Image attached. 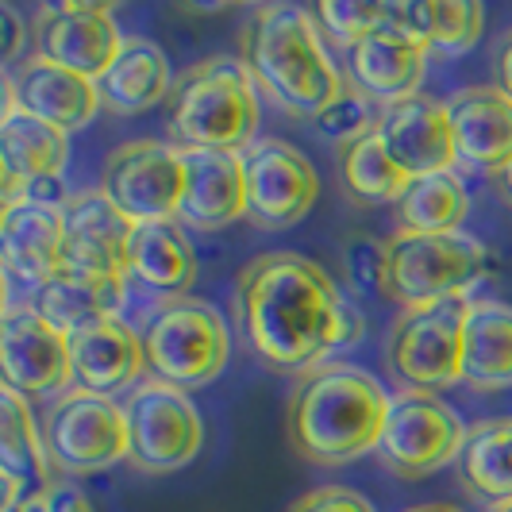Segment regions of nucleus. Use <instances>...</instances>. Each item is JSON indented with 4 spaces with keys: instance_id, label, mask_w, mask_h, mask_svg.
Returning <instances> with one entry per match:
<instances>
[{
    "instance_id": "nucleus-1",
    "label": "nucleus",
    "mask_w": 512,
    "mask_h": 512,
    "mask_svg": "<svg viewBox=\"0 0 512 512\" xmlns=\"http://www.w3.org/2000/svg\"><path fill=\"white\" fill-rule=\"evenodd\" d=\"M243 339L278 374H308L343 343L347 301L324 266L293 251L258 255L235 285Z\"/></svg>"
},
{
    "instance_id": "nucleus-2",
    "label": "nucleus",
    "mask_w": 512,
    "mask_h": 512,
    "mask_svg": "<svg viewBox=\"0 0 512 512\" xmlns=\"http://www.w3.org/2000/svg\"><path fill=\"white\" fill-rule=\"evenodd\" d=\"M389 393L351 362H324L301 374L285 401V439L297 459L312 466H347L378 451Z\"/></svg>"
},
{
    "instance_id": "nucleus-3",
    "label": "nucleus",
    "mask_w": 512,
    "mask_h": 512,
    "mask_svg": "<svg viewBox=\"0 0 512 512\" xmlns=\"http://www.w3.org/2000/svg\"><path fill=\"white\" fill-rule=\"evenodd\" d=\"M243 66L282 112L316 120L343 93V74L320 39V24L297 4H262L251 12L239 35Z\"/></svg>"
},
{
    "instance_id": "nucleus-4",
    "label": "nucleus",
    "mask_w": 512,
    "mask_h": 512,
    "mask_svg": "<svg viewBox=\"0 0 512 512\" xmlns=\"http://www.w3.org/2000/svg\"><path fill=\"white\" fill-rule=\"evenodd\" d=\"M258 85L243 58H205L174 81L166 131L178 151H247L258 131Z\"/></svg>"
},
{
    "instance_id": "nucleus-5",
    "label": "nucleus",
    "mask_w": 512,
    "mask_h": 512,
    "mask_svg": "<svg viewBox=\"0 0 512 512\" xmlns=\"http://www.w3.org/2000/svg\"><path fill=\"white\" fill-rule=\"evenodd\" d=\"M385 255H389L385 301L401 308L470 301V293L486 282L489 270L486 247L466 231H447V235L397 231L393 239H385Z\"/></svg>"
},
{
    "instance_id": "nucleus-6",
    "label": "nucleus",
    "mask_w": 512,
    "mask_h": 512,
    "mask_svg": "<svg viewBox=\"0 0 512 512\" xmlns=\"http://www.w3.org/2000/svg\"><path fill=\"white\" fill-rule=\"evenodd\" d=\"M151 378L178 385V389H205L231 359V335L220 308L201 297H170L154 308L143 328Z\"/></svg>"
},
{
    "instance_id": "nucleus-7",
    "label": "nucleus",
    "mask_w": 512,
    "mask_h": 512,
    "mask_svg": "<svg viewBox=\"0 0 512 512\" xmlns=\"http://www.w3.org/2000/svg\"><path fill=\"white\" fill-rule=\"evenodd\" d=\"M120 405L128 416V462L139 474H174L201 455L205 420L185 389L143 378Z\"/></svg>"
},
{
    "instance_id": "nucleus-8",
    "label": "nucleus",
    "mask_w": 512,
    "mask_h": 512,
    "mask_svg": "<svg viewBox=\"0 0 512 512\" xmlns=\"http://www.w3.org/2000/svg\"><path fill=\"white\" fill-rule=\"evenodd\" d=\"M39 432L54 474H101L128 459L124 405L77 385L51 401Z\"/></svg>"
},
{
    "instance_id": "nucleus-9",
    "label": "nucleus",
    "mask_w": 512,
    "mask_h": 512,
    "mask_svg": "<svg viewBox=\"0 0 512 512\" xmlns=\"http://www.w3.org/2000/svg\"><path fill=\"white\" fill-rule=\"evenodd\" d=\"M466 424L451 405H443L436 393L424 389H401L389 401L382 439H378V462L393 478L416 482L443 470L447 462H459L466 447Z\"/></svg>"
},
{
    "instance_id": "nucleus-10",
    "label": "nucleus",
    "mask_w": 512,
    "mask_h": 512,
    "mask_svg": "<svg viewBox=\"0 0 512 512\" xmlns=\"http://www.w3.org/2000/svg\"><path fill=\"white\" fill-rule=\"evenodd\" d=\"M470 301L432 308H401L389 332V370L409 389L436 393L462 382V332Z\"/></svg>"
},
{
    "instance_id": "nucleus-11",
    "label": "nucleus",
    "mask_w": 512,
    "mask_h": 512,
    "mask_svg": "<svg viewBox=\"0 0 512 512\" xmlns=\"http://www.w3.org/2000/svg\"><path fill=\"white\" fill-rule=\"evenodd\" d=\"M243 193L247 224L285 231L301 224L320 197V174L308 154L285 139H255L243 151Z\"/></svg>"
},
{
    "instance_id": "nucleus-12",
    "label": "nucleus",
    "mask_w": 512,
    "mask_h": 512,
    "mask_svg": "<svg viewBox=\"0 0 512 512\" xmlns=\"http://www.w3.org/2000/svg\"><path fill=\"white\" fill-rule=\"evenodd\" d=\"M0 370H4V389L20 393L27 401H39V397L58 401L62 393H70L77 385L70 335L47 324L31 308V301L4 308V320H0Z\"/></svg>"
},
{
    "instance_id": "nucleus-13",
    "label": "nucleus",
    "mask_w": 512,
    "mask_h": 512,
    "mask_svg": "<svg viewBox=\"0 0 512 512\" xmlns=\"http://www.w3.org/2000/svg\"><path fill=\"white\" fill-rule=\"evenodd\" d=\"M181 185H185L181 151L154 139H135L116 147L101 174V189L108 193V201L135 224L178 220Z\"/></svg>"
},
{
    "instance_id": "nucleus-14",
    "label": "nucleus",
    "mask_w": 512,
    "mask_h": 512,
    "mask_svg": "<svg viewBox=\"0 0 512 512\" xmlns=\"http://www.w3.org/2000/svg\"><path fill=\"white\" fill-rule=\"evenodd\" d=\"M31 39H35L39 58H47L62 70H74L89 81H101L128 35L116 27L108 4L62 0V4H43L35 12Z\"/></svg>"
},
{
    "instance_id": "nucleus-15",
    "label": "nucleus",
    "mask_w": 512,
    "mask_h": 512,
    "mask_svg": "<svg viewBox=\"0 0 512 512\" xmlns=\"http://www.w3.org/2000/svg\"><path fill=\"white\" fill-rule=\"evenodd\" d=\"M135 220L108 201L101 185L81 189L62 208V270L128 282V251Z\"/></svg>"
},
{
    "instance_id": "nucleus-16",
    "label": "nucleus",
    "mask_w": 512,
    "mask_h": 512,
    "mask_svg": "<svg viewBox=\"0 0 512 512\" xmlns=\"http://www.w3.org/2000/svg\"><path fill=\"white\" fill-rule=\"evenodd\" d=\"M428 54L432 51L393 12V20L374 27L366 39H359L347 51V74L366 97H374L385 108V104L409 101L420 93L424 74H428Z\"/></svg>"
},
{
    "instance_id": "nucleus-17",
    "label": "nucleus",
    "mask_w": 512,
    "mask_h": 512,
    "mask_svg": "<svg viewBox=\"0 0 512 512\" xmlns=\"http://www.w3.org/2000/svg\"><path fill=\"white\" fill-rule=\"evenodd\" d=\"M385 154L409 174V178H428V174H447L459 166L455 158V135H451V116L447 104L416 93L409 101L385 104L378 131Z\"/></svg>"
},
{
    "instance_id": "nucleus-18",
    "label": "nucleus",
    "mask_w": 512,
    "mask_h": 512,
    "mask_svg": "<svg viewBox=\"0 0 512 512\" xmlns=\"http://www.w3.org/2000/svg\"><path fill=\"white\" fill-rule=\"evenodd\" d=\"M459 166L497 178L512 166V101L497 85H466L447 97Z\"/></svg>"
},
{
    "instance_id": "nucleus-19",
    "label": "nucleus",
    "mask_w": 512,
    "mask_h": 512,
    "mask_svg": "<svg viewBox=\"0 0 512 512\" xmlns=\"http://www.w3.org/2000/svg\"><path fill=\"white\" fill-rule=\"evenodd\" d=\"M4 97L16 101L31 116L47 120L51 128L66 131V135L85 128L101 108L97 81L74 74V70H62V66H54L39 54H31L16 70H8Z\"/></svg>"
},
{
    "instance_id": "nucleus-20",
    "label": "nucleus",
    "mask_w": 512,
    "mask_h": 512,
    "mask_svg": "<svg viewBox=\"0 0 512 512\" xmlns=\"http://www.w3.org/2000/svg\"><path fill=\"white\" fill-rule=\"evenodd\" d=\"M0 255L4 274L24 282L35 297L43 285L62 274V208H47L12 197L0 212Z\"/></svg>"
},
{
    "instance_id": "nucleus-21",
    "label": "nucleus",
    "mask_w": 512,
    "mask_h": 512,
    "mask_svg": "<svg viewBox=\"0 0 512 512\" xmlns=\"http://www.w3.org/2000/svg\"><path fill=\"white\" fill-rule=\"evenodd\" d=\"M185 185H181L178 224L193 231H220L247 220L243 193V154L239 151H181Z\"/></svg>"
},
{
    "instance_id": "nucleus-22",
    "label": "nucleus",
    "mask_w": 512,
    "mask_h": 512,
    "mask_svg": "<svg viewBox=\"0 0 512 512\" xmlns=\"http://www.w3.org/2000/svg\"><path fill=\"white\" fill-rule=\"evenodd\" d=\"M70 351H74L77 389H89L101 397H116L124 389L131 393L143 382V374L151 370L143 332H135L124 316L70 335Z\"/></svg>"
},
{
    "instance_id": "nucleus-23",
    "label": "nucleus",
    "mask_w": 512,
    "mask_h": 512,
    "mask_svg": "<svg viewBox=\"0 0 512 512\" xmlns=\"http://www.w3.org/2000/svg\"><path fill=\"white\" fill-rule=\"evenodd\" d=\"M70 162V135L51 128L47 120L24 112L16 101L4 97L0 116V189L4 201L16 197L31 178L62 174Z\"/></svg>"
},
{
    "instance_id": "nucleus-24",
    "label": "nucleus",
    "mask_w": 512,
    "mask_h": 512,
    "mask_svg": "<svg viewBox=\"0 0 512 512\" xmlns=\"http://www.w3.org/2000/svg\"><path fill=\"white\" fill-rule=\"evenodd\" d=\"M0 478H4V501L0 512H16L31 489L54 482V470L43 451V432L35 428L31 401L0 389Z\"/></svg>"
},
{
    "instance_id": "nucleus-25",
    "label": "nucleus",
    "mask_w": 512,
    "mask_h": 512,
    "mask_svg": "<svg viewBox=\"0 0 512 512\" xmlns=\"http://www.w3.org/2000/svg\"><path fill=\"white\" fill-rule=\"evenodd\" d=\"M170 89H174L170 58L143 35H128L116 62L97 81L101 108H108L112 116H139L158 101H170Z\"/></svg>"
},
{
    "instance_id": "nucleus-26",
    "label": "nucleus",
    "mask_w": 512,
    "mask_h": 512,
    "mask_svg": "<svg viewBox=\"0 0 512 512\" xmlns=\"http://www.w3.org/2000/svg\"><path fill=\"white\" fill-rule=\"evenodd\" d=\"M462 382L478 393L512 389V305L470 301L462 332Z\"/></svg>"
},
{
    "instance_id": "nucleus-27",
    "label": "nucleus",
    "mask_w": 512,
    "mask_h": 512,
    "mask_svg": "<svg viewBox=\"0 0 512 512\" xmlns=\"http://www.w3.org/2000/svg\"><path fill=\"white\" fill-rule=\"evenodd\" d=\"M124 301H128V282H108V278H93V274L62 270L31 297V308L58 332L77 335L93 324L116 320L124 312Z\"/></svg>"
},
{
    "instance_id": "nucleus-28",
    "label": "nucleus",
    "mask_w": 512,
    "mask_h": 512,
    "mask_svg": "<svg viewBox=\"0 0 512 512\" xmlns=\"http://www.w3.org/2000/svg\"><path fill=\"white\" fill-rule=\"evenodd\" d=\"M197 251L178 220L162 224H139L131 235L128 251V278L143 282L154 293L170 297H189V285L197 282Z\"/></svg>"
},
{
    "instance_id": "nucleus-29",
    "label": "nucleus",
    "mask_w": 512,
    "mask_h": 512,
    "mask_svg": "<svg viewBox=\"0 0 512 512\" xmlns=\"http://www.w3.org/2000/svg\"><path fill=\"white\" fill-rule=\"evenodd\" d=\"M462 489L482 501L486 509L512 505V416L478 420L466 432V447L459 455Z\"/></svg>"
},
{
    "instance_id": "nucleus-30",
    "label": "nucleus",
    "mask_w": 512,
    "mask_h": 512,
    "mask_svg": "<svg viewBox=\"0 0 512 512\" xmlns=\"http://www.w3.org/2000/svg\"><path fill=\"white\" fill-rule=\"evenodd\" d=\"M393 12L432 54H466L486 31L478 0H409L393 4Z\"/></svg>"
},
{
    "instance_id": "nucleus-31",
    "label": "nucleus",
    "mask_w": 512,
    "mask_h": 512,
    "mask_svg": "<svg viewBox=\"0 0 512 512\" xmlns=\"http://www.w3.org/2000/svg\"><path fill=\"white\" fill-rule=\"evenodd\" d=\"M470 212V193L455 170L447 174H428V178H412L405 197L393 205L397 231L409 235H447L462 231V220Z\"/></svg>"
},
{
    "instance_id": "nucleus-32",
    "label": "nucleus",
    "mask_w": 512,
    "mask_h": 512,
    "mask_svg": "<svg viewBox=\"0 0 512 512\" xmlns=\"http://www.w3.org/2000/svg\"><path fill=\"white\" fill-rule=\"evenodd\" d=\"M339 185L355 205L374 208L397 205L412 185V178L385 154L378 135H366V139L339 151Z\"/></svg>"
},
{
    "instance_id": "nucleus-33",
    "label": "nucleus",
    "mask_w": 512,
    "mask_h": 512,
    "mask_svg": "<svg viewBox=\"0 0 512 512\" xmlns=\"http://www.w3.org/2000/svg\"><path fill=\"white\" fill-rule=\"evenodd\" d=\"M378 120H382V104L374 97H366L359 85H343V93L312 120V128H316L320 139L339 143V151H343V147L359 143L366 135H374Z\"/></svg>"
},
{
    "instance_id": "nucleus-34",
    "label": "nucleus",
    "mask_w": 512,
    "mask_h": 512,
    "mask_svg": "<svg viewBox=\"0 0 512 512\" xmlns=\"http://www.w3.org/2000/svg\"><path fill=\"white\" fill-rule=\"evenodd\" d=\"M320 31L332 35L339 51H351L359 39H366L374 27L393 20V4H359V0H324L312 8Z\"/></svg>"
},
{
    "instance_id": "nucleus-35",
    "label": "nucleus",
    "mask_w": 512,
    "mask_h": 512,
    "mask_svg": "<svg viewBox=\"0 0 512 512\" xmlns=\"http://www.w3.org/2000/svg\"><path fill=\"white\" fill-rule=\"evenodd\" d=\"M343 270L359 297H385L389 285V255L385 243L374 235H351L343 247Z\"/></svg>"
},
{
    "instance_id": "nucleus-36",
    "label": "nucleus",
    "mask_w": 512,
    "mask_h": 512,
    "mask_svg": "<svg viewBox=\"0 0 512 512\" xmlns=\"http://www.w3.org/2000/svg\"><path fill=\"white\" fill-rule=\"evenodd\" d=\"M16 512H93V505H89V497L74 482L54 478L47 486L31 489Z\"/></svg>"
},
{
    "instance_id": "nucleus-37",
    "label": "nucleus",
    "mask_w": 512,
    "mask_h": 512,
    "mask_svg": "<svg viewBox=\"0 0 512 512\" xmlns=\"http://www.w3.org/2000/svg\"><path fill=\"white\" fill-rule=\"evenodd\" d=\"M289 512H378L362 493L347 486H320L308 489L305 497H297Z\"/></svg>"
},
{
    "instance_id": "nucleus-38",
    "label": "nucleus",
    "mask_w": 512,
    "mask_h": 512,
    "mask_svg": "<svg viewBox=\"0 0 512 512\" xmlns=\"http://www.w3.org/2000/svg\"><path fill=\"white\" fill-rule=\"evenodd\" d=\"M16 197H24V201H35V205H47V208H66V201L74 197V193H66V181L62 174H51V178H31L16 193ZM12 201V197H8Z\"/></svg>"
},
{
    "instance_id": "nucleus-39",
    "label": "nucleus",
    "mask_w": 512,
    "mask_h": 512,
    "mask_svg": "<svg viewBox=\"0 0 512 512\" xmlns=\"http://www.w3.org/2000/svg\"><path fill=\"white\" fill-rule=\"evenodd\" d=\"M0 24H4V62H16L20 51H24L27 27H24V20L16 16L12 4H0Z\"/></svg>"
},
{
    "instance_id": "nucleus-40",
    "label": "nucleus",
    "mask_w": 512,
    "mask_h": 512,
    "mask_svg": "<svg viewBox=\"0 0 512 512\" xmlns=\"http://www.w3.org/2000/svg\"><path fill=\"white\" fill-rule=\"evenodd\" d=\"M493 77H497V89L512 101V31H505L497 58H493Z\"/></svg>"
},
{
    "instance_id": "nucleus-41",
    "label": "nucleus",
    "mask_w": 512,
    "mask_h": 512,
    "mask_svg": "<svg viewBox=\"0 0 512 512\" xmlns=\"http://www.w3.org/2000/svg\"><path fill=\"white\" fill-rule=\"evenodd\" d=\"M366 332V320H362V312L351 301H347V312H343V343H339V351H347V347H355Z\"/></svg>"
},
{
    "instance_id": "nucleus-42",
    "label": "nucleus",
    "mask_w": 512,
    "mask_h": 512,
    "mask_svg": "<svg viewBox=\"0 0 512 512\" xmlns=\"http://www.w3.org/2000/svg\"><path fill=\"white\" fill-rule=\"evenodd\" d=\"M493 185H497V197L512 208V166H509V170H501V174L493 178Z\"/></svg>"
},
{
    "instance_id": "nucleus-43",
    "label": "nucleus",
    "mask_w": 512,
    "mask_h": 512,
    "mask_svg": "<svg viewBox=\"0 0 512 512\" xmlns=\"http://www.w3.org/2000/svg\"><path fill=\"white\" fill-rule=\"evenodd\" d=\"M405 512H462L459 505H447V501H432V505H416V509H405Z\"/></svg>"
},
{
    "instance_id": "nucleus-44",
    "label": "nucleus",
    "mask_w": 512,
    "mask_h": 512,
    "mask_svg": "<svg viewBox=\"0 0 512 512\" xmlns=\"http://www.w3.org/2000/svg\"><path fill=\"white\" fill-rule=\"evenodd\" d=\"M489 512H512V505H505V509H489Z\"/></svg>"
}]
</instances>
